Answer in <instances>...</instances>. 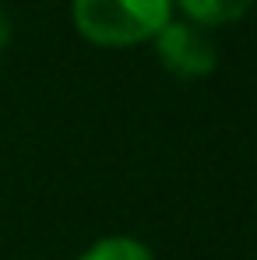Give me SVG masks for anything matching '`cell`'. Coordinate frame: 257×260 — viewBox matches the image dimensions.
<instances>
[{"label":"cell","mask_w":257,"mask_h":260,"mask_svg":"<svg viewBox=\"0 0 257 260\" xmlns=\"http://www.w3.org/2000/svg\"><path fill=\"white\" fill-rule=\"evenodd\" d=\"M173 21V0H74V25L95 46H137Z\"/></svg>","instance_id":"1"},{"label":"cell","mask_w":257,"mask_h":260,"mask_svg":"<svg viewBox=\"0 0 257 260\" xmlns=\"http://www.w3.org/2000/svg\"><path fill=\"white\" fill-rule=\"evenodd\" d=\"M155 49H159L162 67L173 78H183V81L208 78L215 71V63H218L215 43L190 21H169L155 36Z\"/></svg>","instance_id":"2"},{"label":"cell","mask_w":257,"mask_h":260,"mask_svg":"<svg viewBox=\"0 0 257 260\" xmlns=\"http://www.w3.org/2000/svg\"><path fill=\"white\" fill-rule=\"evenodd\" d=\"M176 4L197 28H218V25L240 21L254 7V0H176Z\"/></svg>","instance_id":"3"},{"label":"cell","mask_w":257,"mask_h":260,"mask_svg":"<svg viewBox=\"0 0 257 260\" xmlns=\"http://www.w3.org/2000/svg\"><path fill=\"white\" fill-rule=\"evenodd\" d=\"M78 260H155L152 250L130 236H109V239H99L92 243Z\"/></svg>","instance_id":"4"},{"label":"cell","mask_w":257,"mask_h":260,"mask_svg":"<svg viewBox=\"0 0 257 260\" xmlns=\"http://www.w3.org/2000/svg\"><path fill=\"white\" fill-rule=\"evenodd\" d=\"M7 43H11V18L0 11V49H4Z\"/></svg>","instance_id":"5"}]
</instances>
